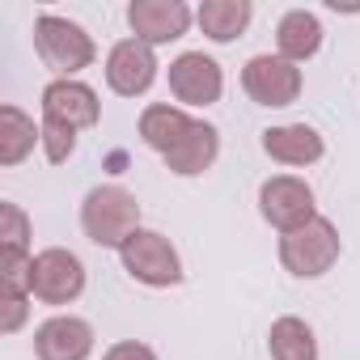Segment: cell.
<instances>
[{
    "mask_svg": "<svg viewBox=\"0 0 360 360\" xmlns=\"http://www.w3.org/2000/svg\"><path fill=\"white\" fill-rule=\"evenodd\" d=\"M81 229L94 246L102 250H123L127 238L140 229V204L127 187L119 183H106V187H94L81 204Z\"/></svg>",
    "mask_w": 360,
    "mask_h": 360,
    "instance_id": "1",
    "label": "cell"
},
{
    "mask_svg": "<svg viewBox=\"0 0 360 360\" xmlns=\"http://www.w3.org/2000/svg\"><path fill=\"white\" fill-rule=\"evenodd\" d=\"M34 51L39 60L56 72V81H72L81 68L94 64L98 47L94 39L85 34V26L68 22V18H56V13H43L34 22Z\"/></svg>",
    "mask_w": 360,
    "mask_h": 360,
    "instance_id": "2",
    "label": "cell"
},
{
    "mask_svg": "<svg viewBox=\"0 0 360 360\" xmlns=\"http://www.w3.org/2000/svg\"><path fill=\"white\" fill-rule=\"evenodd\" d=\"M280 263L297 280H318L339 263V229L326 217H314L309 225L280 238Z\"/></svg>",
    "mask_w": 360,
    "mask_h": 360,
    "instance_id": "3",
    "label": "cell"
},
{
    "mask_svg": "<svg viewBox=\"0 0 360 360\" xmlns=\"http://www.w3.org/2000/svg\"><path fill=\"white\" fill-rule=\"evenodd\" d=\"M119 259H123V271L144 288L183 284V259H178V250L169 246V238L157 233V229H136L127 238V246L119 250Z\"/></svg>",
    "mask_w": 360,
    "mask_h": 360,
    "instance_id": "4",
    "label": "cell"
},
{
    "mask_svg": "<svg viewBox=\"0 0 360 360\" xmlns=\"http://www.w3.org/2000/svg\"><path fill=\"white\" fill-rule=\"evenodd\" d=\"M85 292V263L64 250V246H47L34 255L30 267V297L43 305H72Z\"/></svg>",
    "mask_w": 360,
    "mask_h": 360,
    "instance_id": "5",
    "label": "cell"
},
{
    "mask_svg": "<svg viewBox=\"0 0 360 360\" xmlns=\"http://www.w3.org/2000/svg\"><path fill=\"white\" fill-rule=\"evenodd\" d=\"M259 212L271 229L280 233H292L301 225H309L318 217V204H314V187L297 174H276L259 187Z\"/></svg>",
    "mask_w": 360,
    "mask_h": 360,
    "instance_id": "6",
    "label": "cell"
},
{
    "mask_svg": "<svg viewBox=\"0 0 360 360\" xmlns=\"http://www.w3.org/2000/svg\"><path fill=\"white\" fill-rule=\"evenodd\" d=\"M242 89L255 106H292L301 98V68L284 56H250L242 68Z\"/></svg>",
    "mask_w": 360,
    "mask_h": 360,
    "instance_id": "7",
    "label": "cell"
},
{
    "mask_svg": "<svg viewBox=\"0 0 360 360\" xmlns=\"http://www.w3.org/2000/svg\"><path fill=\"white\" fill-rule=\"evenodd\" d=\"M169 94L183 106H212L225 94V72L204 51H183L169 64Z\"/></svg>",
    "mask_w": 360,
    "mask_h": 360,
    "instance_id": "8",
    "label": "cell"
},
{
    "mask_svg": "<svg viewBox=\"0 0 360 360\" xmlns=\"http://www.w3.org/2000/svg\"><path fill=\"white\" fill-rule=\"evenodd\" d=\"M157 81V56L140 39H119L106 56V85L119 98H140Z\"/></svg>",
    "mask_w": 360,
    "mask_h": 360,
    "instance_id": "9",
    "label": "cell"
},
{
    "mask_svg": "<svg viewBox=\"0 0 360 360\" xmlns=\"http://www.w3.org/2000/svg\"><path fill=\"white\" fill-rule=\"evenodd\" d=\"M127 26H131V34L140 43L161 47V43H174V39L187 34L191 9L183 0H131L127 5Z\"/></svg>",
    "mask_w": 360,
    "mask_h": 360,
    "instance_id": "10",
    "label": "cell"
},
{
    "mask_svg": "<svg viewBox=\"0 0 360 360\" xmlns=\"http://www.w3.org/2000/svg\"><path fill=\"white\" fill-rule=\"evenodd\" d=\"M94 352V326L72 314H56L34 330V356L39 360H89Z\"/></svg>",
    "mask_w": 360,
    "mask_h": 360,
    "instance_id": "11",
    "label": "cell"
},
{
    "mask_svg": "<svg viewBox=\"0 0 360 360\" xmlns=\"http://www.w3.org/2000/svg\"><path fill=\"white\" fill-rule=\"evenodd\" d=\"M43 115H47V119H60V123H68V127H77V131H85V127H98L102 102H98V94H94L89 85H81V81H51V85L43 89Z\"/></svg>",
    "mask_w": 360,
    "mask_h": 360,
    "instance_id": "12",
    "label": "cell"
},
{
    "mask_svg": "<svg viewBox=\"0 0 360 360\" xmlns=\"http://www.w3.org/2000/svg\"><path fill=\"white\" fill-rule=\"evenodd\" d=\"M263 153L280 165H314V161H322L326 144L309 123H280V127L263 131Z\"/></svg>",
    "mask_w": 360,
    "mask_h": 360,
    "instance_id": "13",
    "label": "cell"
},
{
    "mask_svg": "<svg viewBox=\"0 0 360 360\" xmlns=\"http://www.w3.org/2000/svg\"><path fill=\"white\" fill-rule=\"evenodd\" d=\"M217 153H221V131H217L212 123L195 119V127L183 136V144H178L174 153H165V165H169V174H178V178H195V174L212 169Z\"/></svg>",
    "mask_w": 360,
    "mask_h": 360,
    "instance_id": "14",
    "label": "cell"
},
{
    "mask_svg": "<svg viewBox=\"0 0 360 360\" xmlns=\"http://www.w3.org/2000/svg\"><path fill=\"white\" fill-rule=\"evenodd\" d=\"M318 47H322V22L309 9H288L276 26V51L288 64H305L318 56Z\"/></svg>",
    "mask_w": 360,
    "mask_h": 360,
    "instance_id": "15",
    "label": "cell"
},
{
    "mask_svg": "<svg viewBox=\"0 0 360 360\" xmlns=\"http://www.w3.org/2000/svg\"><path fill=\"white\" fill-rule=\"evenodd\" d=\"M195 127V119L183 110V106H165V102H157V106H144V115H140V140L153 148V153H174L178 144H183V136Z\"/></svg>",
    "mask_w": 360,
    "mask_h": 360,
    "instance_id": "16",
    "label": "cell"
},
{
    "mask_svg": "<svg viewBox=\"0 0 360 360\" xmlns=\"http://www.w3.org/2000/svg\"><path fill=\"white\" fill-rule=\"evenodd\" d=\"M250 18H255V5H250V0H204L200 13H195L200 30H204L212 43H233V39H242L246 26H250Z\"/></svg>",
    "mask_w": 360,
    "mask_h": 360,
    "instance_id": "17",
    "label": "cell"
},
{
    "mask_svg": "<svg viewBox=\"0 0 360 360\" xmlns=\"http://www.w3.org/2000/svg\"><path fill=\"white\" fill-rule=\"evenodd\" d=\"M34 144H43V127L22 106H0V165H22Z\"/></svg>",
    "mask_w": 360,
    "mask_h": 360,
    "instance_id": "18",
    "label": "cell"
},
{
    "mask_svg": "<svg viewBox=\"0 0 360 360\" xmlns=\"http://www.w3.org/2000/svg\"><path fill=\"white\" fill-rule=\"evenodd\" d=\"M267 352L271 360H318V339L309 330V322L301 318H276L267 330Z\"/></svg>",
    "mask_w": 360,
    "mask_h": 360,
    "instance_id": "19",
    "label": "cell"
},
{
    "mask_svg": "<svg viewBox=\"0 0 360 360\" xmlns=\"http://www.w3.org/2000/svg\"><path fill=\"white\" fill-rule=\"evenodd\" d=\"M30 246V221L18 204H0V255H26Z\"/></svg>",
    "mask_w": 360,
    "mask_h": 360,
    "instance_id": "20",
    "label": "cell"
},
{
    "mask_svg": "<svg viewBox=\"0 0 360 360\" xmlns=\"http://www.w3.org/2000/svg\"><path fill=\"white\" fill-rule=\"evenodd\" d=\"M43 153H47L51 165H64V161L77 153V127H68V123L43 115Z\"/></svg>",
    "mask_w": 360,
    "mask_h": 360,
    "instance_id": "21",
    "label": "cell"
},
{
    "mask_svg": "<svg viewBox=\"0 0 360 360\" xmlns=\"http://www.w3.org/2000/svg\"><path fill=\"white\" fill-rule=\"evenodd\" d=\"M0 305H5V322H0V330H5V335H18L22 322H26L30 292H0Z\"/></svg>",
    "mask_w": 360,
    "mask_h": 360,
    "instance_id": "22",
    "label": "cell"
},
{
    "mask_svg": "<svg viewBox=\"0 0 360 360\" xmlns=\"http://www.w3.org/2000/svg\"><path fill=\"white\" fill-rule=\"evenodd\" d=\"M102 360H157V352L148 343H136V339H123V343H110L102 352Z\"/></svg>",
    "mask_w": 360,
    "mask_h": 360,
    "instance_id": "23",
    "label": "cell"
}]
</instances>
